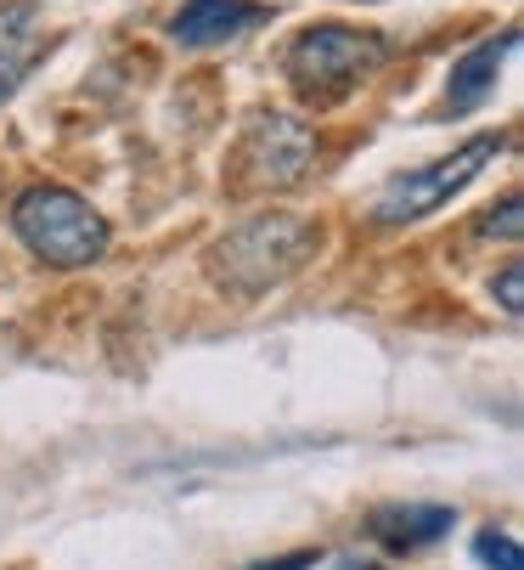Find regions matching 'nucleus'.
I'll list each match as a JSON object with an SVG mask.
<instances>
[{
    "label": "nucleus",
    "mask_w": 524,
    "mask_h": 570,
    "mask_svg": "<svg viewBox=\"0 0 524 570\" xmlns=\"http://www.w3.org/2000/svg\"><path fill=\"white\" fill-rule=\"evenodd\" d=\"M513 40H518V29H502V35L468 46V51L452 62V79H446V114H474V108L496 91V73H502Z\"/></svg>",
    "instance_id": "8"
},
{
    "label": "nucleus",
    "mask_w": 524,
    "mask_h": 570,
    "mask_svg": "<svg viewBox=\"0 0 524 570\" xmlns=\"http://www.w3.org/2000/svg\"><path fill=\"white\" fill-rule=\"evenodd\" d=\"M322 553L316 548H299V553H283V559H259V564H248V570H310Z\"/></svg>",
    "instance_id": "13"
},
{
    "label": "nucleus",
    "mask_w": 524,
    "mask_h": 570,
    "mask_svg": "<svg viewBox=\"0 0 524 570\" xmlns=\"http://www.w3.org/2000/svg\"><path fill=\"white\" fill-rule=\"evenodd\" d=\"M40 57H46V18H40V7H34V0H7V7H0V102L23 86Z\"/></svg>",
    "instance_id": "7"
},
{
    "label": "nucleus",
    "mask_w": 524,
    "mask_h": 570,
    "mask_svg": "<svg viewBox=\"0 0 524 570\" xmlns=\"http://www.w3.org/2000/svg\"><path fill=\"white\" fill-rule=\"evenodd\" d=\"M474 559L485 570H524V553H518V542L507 531H479L474 537Z\"/></svg>",
    "instance_id": "10"
},
{
    "label": "nucleus",
    "mask_w": 524,
    "mask_h": 570,
    "mask_svg": "<svg viewBox=\"0 0 524 570\" xmlns=\"http://www.w3.org/2000/svg\"><path fill=\"white\" fill-rule=\"evenodd\" d=\"M259 18H266V7H254V0H187V7L175 12L169 35L181 46H226L243 29H254Z\"/></svg>",
    "instance_id": "9"
},
{
    "label": "nucleus",
    "mask_w": 524,
    "mask_h": 570,
    "mask_svg": "<svg viewBox=\"0 0 524 570\" xmlns=\"http://www.w3.org/2000/svg\"><path fill=\"white\" fill-rule=\"evenodd\" d=\"M502 147H507V141H502L496 130H485V136H468L463 147H452L446 158H434V165L395 176V181L384 187V198L373 204V226H412V220L434 215L441 204H452Z\"/></svg>",
    "instance_id": "4"
},
{
    "label": "nucleus",
    "mask_w": 524,
    "mask_h": 570,
    "mask_svg": "<svg viewBox=\"0 0 524 570\" xmlns=\"http://www.w3.org/2000/svg\"><path fill=\"white\" fill-rule=\"evenodd\" d=\"M316 158V136L294 119V114H254L243 125V141L231 153V176L248 193L266 187H299Z\"/></svg>",
    "instance_id": "5"
},
{
    "label": "nucleus",
    "mask_w": 524,
    "mask_h": 570,
    "mask_svg": "<svg viewBox=\"0 0 524 570\" xmlns=\"http://www.w3.org/2000/svg\"><path fill=\"white\" fill-rule=\"evenodd\" d=\"M12 232L34 261L57 272H79L108 255V220L68 187H29L12 204Z\"/></svg>",
    "instance_id": "2"
},
{
    "label": "nucleus",
    "mask_w": 524,
    "mask_h": 570,
    "mask_svg": "<svg viewBox=\"0 0 524 570\" xmlns=\"http://www.w3.org/2000/svg\"><path fill=\"white\" fill-rule=\"evenodd\" d=\"M316 226L294 220V215H259L231 226L215 249H209V272L220 288L231 294H266L271 283L294 277L310 255H316Z\"/></svg>",
    "instance_id": "1"
},
{
    "label": "nucleus",
    "mask_w": 524,
    "mask_h": 570,
    "mask_svg": "<svg viewBox=\"0 0 524 570\" xmlns=\"http://www.w3.org/2000/svg\"><path fill=\"white\" fill-rule=\"evenodd\" d=\"M367 531L373 542H384L389 553H406V548H434L457 531V509L446 503H378L367 514Z\"/></svg>",
    "instance_id": "6"
},
{
    "label": "nucleus",
    "mask_w": 524,
    "mask_h": 570,
    "mask_svg": "<svg viewBox=\"0 0 524 570\" xmlns=\"http://www.w3.org/2000/svg\"><path fill=\"white\" fill-rule=\"evenodd\" d=\"M338 570H378V564H338Z\"/></svg>",
    "instance_id": "14"
},
{
    "label": "nucleus",
    "mask_w": 524,
    "mask_h": 570,
    "mask_svg": "<svg viewBox=\"0 0 524 570\" xmlns=\"http://www.w3.org/2000/svg\"><path fill=\"white\" fill-rule=\"evenodd\" d=\"M491 288H496V299H502V311H507V316H518V311H524V266H502V277H496Z\"/></svg>",
    "instance_id": "12"
},
{
    "label": "nucleus",
    "mask_w": 524,
    "mask_h": 570,
    "mask_svg": "<svg viewBox=\"0 0 524 570\" xmlns=\"http://www.w3.org/2000/svg\"><path fill=\"white\" fill-rule=\"evenodd\" d=\"M518 209H524V204H518V193H507V198L485 215V226H479V232H485V237H502V243H518Z\"/></svg>",
    "instance_id": "11"
},
{
    "label": "nucleus",
    "mask_w": 524,
    "mask_h": 570,
    "mask_svg": "<svg viewBox=\"0 0 524 570\" xmlns=\"http://www.w3.org/2000/svg\"><path fill=\"white\" fill-rule=\"evenodd\" d=\"M378 62H384V40L356 23H310L305 35H294L283 57L288 86L305 102H344L367 73H378Z\"/></svg>",
    "instance_id": "3"
}]
</instances>
